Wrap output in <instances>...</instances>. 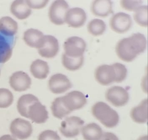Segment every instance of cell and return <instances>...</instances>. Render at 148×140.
<instances>
[{
  "instance_id": "cell-32",
  "label": "cell",
  "mask_w": 148,
  "mask_h": 140,
  "mask_svg": "<svg viewBox=\"0 0 148 140\" xmlns=\"http://www.w3.org/2000/svg\"><path fill=\"white\" fill-rule=\"evenodd\" d=\"M100 140H119L116 135L112 132H106L103 133Z\"/></svg>"
},
{
  "instance_id": "cell-3",
  "label": "cell",
  "mask_w": 148,
  "mask_h": 140,
  "mask_svg": "<svg viewBox=\"0 0 148 140\" xmlns=\"http://www.w3.org/2000/svg\"><path fill=\"white\" fill-rule=\"evenodd\" d=\"M55 101L57 111L66 117L73 111L83 108L87 103V99L81 92L72 91L55 99Z\"/></svg>"
},
{
  "instance_id": "cell-16",
  "label": "cell",
  "mask_w": 148,
  "mask_h": 140,
  "mask_svg": "<svg viewBox=\"0 0 148 140\" xmlns=\"http://www.w3.org/2000/svg\"><path fill=\"white\" fill-rule=\"evenodd\" d=\"M91 10L93 15L97 16L105 17L113 14L112 3L110 0H97L93 1L91 6Z\"/></svg>"
},
{
  "instance_id": "cell-2",
  "label": "cell",
  "mask_w": 148,
  "mask_h": 140,
  "mask_svg": "<svg viewBox=\"0 0 148 140\" xmlns=\"http://www.w3.org/2000/svg\"><path fill=\"white\" fill-rule=\"evenodd\" d=\"M127 70L124 65L119 63L103 65L97 67L94 73L96 80L103 86H108L113 82L121 83L126 78Z\"/></svg>"
},
{
  "instance_id": "cell-29",
  "label": "cell",
  "mask_w": 148,
  "mask_h": 140,
  "mask_svg": "<svg viewBox=\"0 0 148 140\" xmlns=\"http://www.w3.org/2000/svg\"><path fill=\"white\" fill-rule=\"evenodd\" d=\"M142 1H121L120 5L124 9L130 11H135L143 4Z\"/></svg>"
},
{
  "instance_id": "cell-5",
  "label": "cell",
  "mask_w": 148,
  "mask_h": 140,
  "mask_svg": "<svg viewBox=\"0 0 148 140\" xmlns=\"http://www.w3.org/2000/svg\"><path fill=\"white\" fill-rule=\"evenodd\" d=\"M84 124V120L79 117H69L61 122L60 131L65 137L73 138L79 135Z\"/></svg>"
},
{
  "instance_id": "cell-27",
  "label": "cell",
  "mask_w": 148,
  "mask_h": 140,
  "mask_svg": "<svg viewBox=\"0 0 148 140\" xmlns=\"http://www.w3.org/2000/svg\"><path fill=\"white\" fill-rule=\"evenodd\" d=\"M134 19L139 26L147 27L148 26V7L147 5L141 6L135 11Z\"/></svg>"
},
{
  "instance_id": "cell-8",
  "label": "cell",
  "mask_w": 148,
  "mask_h": 140,
  "mask_svg": "<svg viewBox=\"0 0 148 140\" xmlns=\"http://www.w3.org/2000/svg\"><path fill=\"white\" fill-rule=\"evenodd\" d=\"M106 98L115 107H122L128 103L129 94L123 87L113 86L109 88L106 92Z\"/></svg>"
},
{
  "instance_id": "cell-23",
  "label": "cell",
  "mask_w": 148,
  "mask_h": 140,
  "mask_svg": "<svg viewBox=\"0 0 148 140\" xmlns=\"http://www.w3.org/2000/svg\"><path fill=\"white\" fill-rule=\"evenodd\" d=\"M30 71L34 77L39 79H45L49 74V67L46 61L37 59L31 65Z\"/></svg>"
},
{
  "instance_id": "cell-28",
  "label": "cell",
  "mask_w": 148,
  "mask_h": 140,
  "mask_svg": "<svg viewBox=\"0 0 148 140\" xmlns=\"http://www.w3.org/2000/svg\"><path fill=\"white\" fill-rule=\"evenodd\" d=\"M14 96L11 91L5 88H0V108H7L12 105Z\"/></svg>"
},
{
  "instance_id": "cell-9",
  "label": "cell",
  "mask_w": 148,
  "mask_h": 140,
  "mask_svg": "<svg viewBox=\"0 0 148 140\" xmlns=\"http://www.w3.org/2000/svg\"><path fill=\"white\" fill-rule=\"evenodd\" d=\"M10 131L14 137L20 140L29 138L33 132L32 126L29 121L21 118H17L11 123Z\"/></svg>"
},
{
  "instance_id": "cell-33",
  "label": "cell",
  "mask_w": 148,
  "mask_h": 140,
  "mask_svg": "<svg viewBox=\"0 0 148 140\" xmlns=\"http://www.w3.org/2000/svg\"><path fill=\"white\" fill-rule=\"evenodd\" d=\"M0 140H17L14 137L9 135H4L0 137Z\"/></svg>"
},
{
  "instance_id": "cell-31",
  "label": "cell",
  "mask_w": 148,
  "mask_h": 140,
  "mask_svg": "<svg viewBox=\"0 0 148 140\" xmlns=\"http://www.w3.org/2000/svg\"><path fill=\"white\" fill-rule=\"evenodd\" d=\"M49 1H26L27 3L30 8L40 9L46 6Z\"/></svg>"
},
{
  "instance_id": "cell-13",
  "label": "cell",
  "mask_w": 148,
  "mask_h": 140,
  "mask_svg": "<svg viewBox=\"0 0 148 140\" xmlns=\"http://www.w3.org/2000/svg\"><path fill=\"white\" fill-rule=\"evenodd\" d=\"M9 84L16 91H25L31 87L32 80L26 73L18 71L13 73L10 77Z\"/></svg>"
},
{
  "instance_id": "cell-1",
  "label": "cell",
  "mask_w": 148,
  "mask_h": 140,
  "mask_svg": "<svg viewBox=\"0 0 148 140\" xmlns=\"http://www.w3.org/2000/svg\"><path fill=\"white\" fill-rule=\"evenodd\" d=\"M146 46L147 40L145 36L141 33H136L128 38L120 40L116 46V53L122 60L131 62L138 55L144 52Z\"/></svg>"
},
{
  "instance_id": "cell-30",
  "label": "cell",
  "mask_w": 148,
  "mask_h": 140,
  "mask_svg": "<svg viewBox=\"0 0 148 140\" xmlns=\"http://www.w3.org/2000/svg\"><path fill=\"white\" fill-rule=\"evenodd\" d=\"M38 140H60V137L56 131L47 130L40 134Z\"/></svg>"
},
{
  "instance_id": "cell-25",
  "label": "cell",
  "mask_w": 148,
  "mask_h": 140,
  "mask_svg": "<svg viewBox=\"0 0 148 140\" xmlns=\"http://www.w3.org/2000/svg\"><path fill=\"white\" fill-rule=\"evenodd\" d=\"M62 62L63 66L67 70L75 71L80 69L84 63V56L79 58L69 57L64 53L62 55Z\"/></svg>"
},
{
  "instance_id": "cell-7",
  "label": "cell",
  "mask_w": 148,
  "mask_h": 140,
  "mask_svg": "<svg viewBox=\"0 0 148 140\" xmlns=\"http://www.w3.org/2000/svg\"><path fill=\"white\" fill-rule=\"evenodd\" d=\"M69 7L66 1H54L49 8V17L51 21L55 25H63L65 22L66 15Z\"/></svg>"
},
{
  "instance_id": "cell-17",
  "label": "cell",
  "mask_w": 148,
  "mask_h": 140,
  "mask_svg": "<svg viewBox=\"0 0 148 140\" xmlns=\"http://www.w3.org/2000/svg\"><path fill=\"white\" fill-rule=\"evenodd\" d=\"M13 38L0 33V64L8 61L12 54Z\"/></svg>"
},
{
  "instance_id": "cell-4",
  "label": "cell",
  "mask_w": 148,
  "mask_h": 140,
  "mask_svg": "<svg viewBox=\"0 0 148 140\" xmlns=\"http://www.w3.org/2000/svg\"><path fill=\"white\" fill-rule=\"evenodd\" d=\"M91 111L93 116L106 128H114L119 122V116L117 111L105 103H96L92 107Z\"/></svg>"
},
{
  "instance_id": "cell-22",
  "label": "cell",
  "mask_w": 148,
  "mask_h": 140,
  "mask_svg": "<svg viewBox=\"0 0 148 140\" xmlns=\"http://www.w3.org/2000/svg\"><path fill=\"white\" fill-rule=\"evenodd\" d=\"M81 130L85 140H100L103 135L102 128L95 123L88 124Z\"/></svg>"
},
{
  "instance_id": "cell-24",
  "label": "cell",
  "mask_w": 148,
  "mask_h": 140,
  "mask_svg": "<svg viewBox=\"0 0 148 140\" xmlns=\"http://www.w3.org/2000/svg\"><path fill=\"white\" fill-rule=\"evenodd\" d=\"M38 99L32 94H25L19 99L17 103V109L21 115L28 118L29 107L35 102L39 101Z\"/></svg>"
},
{
  "instance_id": "cell-35",
  "label": "cell",
  "mask_w": 148,
  "mask_h": 140,
  "mask_svg": "<svg viewBox=\"0 0 148 140\" xmlns=\"http://www.w3.org/2000/svg\"><path fill=\"white\" fill-rule=\"evenodd\" d=\"M0 74H1V71H0Z\"/></svg>"
},
{
  "instance_id": "cell-20",
  "label": "cell",
  "mask_w": 148,
  "mask_h": 140,
  "mask_svg": "<svg viewBox=\"0 0 148 140\" xmlns=\"http://www.w3.org/2000/svg\"><path fill=\"white\" fill-rule=\"evenodd\" d=\"M12 14L19 20H24L30 16L32 10L26 1L16 0L12 3L11 6Z\"/></svg>"
},
{
  "instance_id": "cell-12",
  "label": "cell",
  "mask_w": 148,
  "mask_h": 140,
  "mask_svg": "<svg viewBox=\"0 0 148 140\" xmlns=\"http://www.w3.org/2000/svg\"><path fill=\"white\" fill-rule=\"evenodd\" d=\"M59 50L58 41L54 36L44 35L42 46L38 48V52L42 57L53 58L56 56Z\"/></svg>"
},
{
  "instance_id": "cell-34",
  "label": "cell",
  "mask_w": 148,
  "mask_h": 140,
  "mask_svg": "<svg viewBox=\"0 0 148 140\" xmlns=\"http://www.w3.org/2000/svg\"><path fill=\"white\" fill-rule=\"evenodd\" d=\"M137 140H148V136L147 135L143 136L140 137Z\"/></svg>"
},
{
  "instance_id": "cell-6",
  "label": "cell",
  "mask_w": 148,
  "mask_h": 140,
  "mask_svg": "<svg viewBox=\"0 0 148 140\" xmlns=\"http://www.w3.org/2000/svg\"><path fill=\"white\" fill-rule=\"evenodd\" d=\"M86 46V43L83 39L78 36H72L68 38L64 43V53L69 57H82L84 56Z\"/></svg>"
},
{
  "instance_id": "cell-26",
  "label": "cell",
  "mask_w": 148,
  "mask_h": 140,
  "mask_svg": "<svg viewBox=\"0 0 148 140\" xmlns=\"http://www.w3.org/2000/svg\"><path fill=\"white\" fill-rule=\"evenodd\" d=\"M88 32L93 36H97L103 34L106 29V25L100 19H94L89 22L87 25Z\"/></svg>"
},
{
  "instance_id": "cell-19",
  "label": "cell",
  "mask_w": 148,
  "mask_h": 140,
  "mask_svg": "<svg viewBox=\"0 0 148 140\" xmlns=\"http://www.w3.org/2000/svg\"><path fill=\"white\" fill-rule=\"evenodd\" d=\"M44 36L41 31L34 29H30L24 33V40L29 46L38 49L42 46Z\"/></svg>"
},
{
  "instance_id": "cell-15",
  "label": "cell",
  "mask_w": 148,
  "mask_h": 140,
  "mask_svg": "<svg viewBox=\"0 0 148 140\" xmlns=\"http://www.w3.org/2000/svg\"><path fill=\"white\" fill-rule=\"evenodd\" d=\"M49 118L46 106L39 101L35 102L29 107L28 118L37 124L44 123Z\"/></svg>"
},
{
  "instance_id": "cell-14",
  "label": "cell",
  "mask_w": 148,
  "mask_h": 140,
  "mask_svg": "<svg viewBox=\"0 0 148 140\" xmlns=\"http://www.w3.org/2000/svg\"><path fill=\"white\" fill-rule=\"evenodd\" d=\"M86 15L83 9L74 7L68 10L66 15L65 22L69 27L77 28L84 25Z\"/></svg>"
},
{
  "instance_id": "cell-21",
  "label": "cell",
  "mask_w": 148,
  "mask_h": 140,
  "mask_svg": "<svg viewBox=\"0 0 148 140\" xmlns=\"http://www.w3.org/2000/svg\"><path fill=\"white\" fill-rule=\"evenodd\" d=\"M18 30V23L11 17L4 16L0 19V33L12 37L16 34Z\"/></svg>"
},
{
  "instance_id": "cell-11",
  "label": "cell",
  "mask_w": 148,
  "mask_h": 140,
  "mask_svg": "<svg viewBox=\"0 0 148 140\" xmlns=\"http://www.w3.org/2000/svg\"><path fill=\"white\" fill-rule=\"evenodd\" d=\"M48 86L51 91L54 94L64 93L72 86L70 80L62 73L52 75L49 80Z\"/></svg>"
},
{
  "instance_id": "cell-10",
  "label": "cell",
  "mask_w": 148,
  "mask_h": 140,
  "mask_svg": "<svg viewBox=\"0 0 148 140\" xmlns=\"http://www.w3.org/2000/svg\"><path fill=\"white\" fill-rule=\"evenodd\" d=\"M132 20L130 16L123 12H119L112 16L110 21L111 28L118 33H126L130 29Z\"/></svg>"
},
{
  "instance_id": "cell-18",
  "label": "cell",
  "mask_w": 148,
  "mask_h": 140,
  "mask_svg": "<svg viewBox=\"0 0 148 140\" xmlns=\"http://www.w3.org/2000/svg\"><path fill=\"white\" fill-rule=\"evenodd\" d=\"M132 119L135 122L145 123L148 120V100H143L138 106L132 109L130 112Z\"/></svg>"
}]
</instances>
